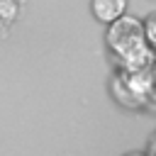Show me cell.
Masks as SVG:
<instances>
[{"mask_svg": "<svg viewBox=\"0 0 156 156\" xmlns=\"http://www.w3.org/2000/svg\"><path fill=\"white\" fill-rule=\"evenodd\" d=\"M107 41L122 56H132L134 51H141L144 49V27H141V22L136 17L122 15L119 20H115L110 24Z\"/></svg>", "mask_w": 156, "mask_h": 156, "instance_id": "obj_1", "label": "cell"}, {"mask_svg": "<svg viewBox=\"0 0 156 156\" xmlns=\"http://www.w3.org/2000/svg\"><path fill=\"white\" fill-rule=\"evenodd\" d=\"M124 7H127V0H93L95 17L102 22H110V24L124 15Z\"/></svg>", "mask_w": 156, "mask_h": 156, "instance_id": "obj_2", "label": "cell"}, {"mask_svg": "<svg viewBox=\"0 0 156 156\" xmlns=\"http://www.w3.org/2000/svg\"><path fill=\"white\" fill-rule=\"evenodd\" d=\"M0 12L5 15V20H12V15H15V2H12V0H0Z\"/></svg>", "mask_w": 156, "mask_h": 156, "instance_id": "obj_3", "label": "cell"}, {"mask_svg": "<svg viewBox=\"0 0 156 156\" xmlns=\"http://www.w3.org/2000/svg\"><path fill=\"white\" fill-rule=\"evenodd\" d=\"M146 34H149V39L156 44V12L149 17V22H146Z\"/></svg>", "mask_w": 156, "mask_h": 156, "instance_id": "obj_4", "label": "cell"}, {"mask_svg": "<svg viewBox=\"0 0 156 156\" xmlns=\"http://www.w3.org/2000/svg\"><path fill=\"white\" fill-rule=\"evenodd\" d=\"M127 156H144V154H127Z\"/></svg>", "mask_w": 156, "mask_h": 156, "instance_id": "obj_5", "label": "cell"}]
</instances>
